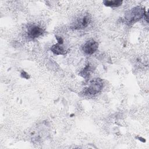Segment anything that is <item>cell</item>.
I'll return each instance as SVG.
<instances>
[{"mask_svg":"<svg viewBox=\"0 0 149 149\" xmlns=\"http://www.w3.org/2000/svg\"><path fill=\"white\" fill-rule=\"evenodd\" d=\"M145 10L140 6H136L132 9L125 15L126 19L129 23H133L137 22L145 16Z\"/></svg>","mask_w":149,"mask_h":149,"instance_id":"obj_1","label":"cell"},{"mask_svg":"<svg viewBox=\"0 0 149 149\" xmlns=\"http://www.w3.org/2000/svg\"><path fill=\"white\" fill-rule=\"evenodd\" d=\"M102 87V80L99 78L94 79L90 82L88 86L84 90V92L88 94H95L99 93Z\"/></svg>","mask_w":149,"mask_h":149,"instance_id":"obj_2","label":"cell"},{"mask_svg":"<svg viewBox=\"0 0 149 149\" xmlns=\"http://www.w3.org/2000/svg\"><path fill=\"white\" fill-rule=\"evenodd\" d=\"M98 48V42L93 40H91L87 41L84 44L83 47V50L86 54L88 55H91L97 50Z\"/></svg>","mask_w":149,"mask_h":149,"instance_id":"obj_3","label":"cell"},{"mask_svg":"<svg viewBox=\"0 0 149 149\" xmlns=\"http://www.w3.org/2000/svg\"><path fill=\"white\" fill-rule=\"evenodd\" d=\"M43 32V29L41 27L36 25H31L27 29L28 36L31 38L38 37L42 34Z\"/></svg>","mask_w":149,"mask_h":149,"instance_id":"obj_4","label":"cell"},{"mask_svg":"<svg viewBox=\"0 0 149 149\" xmlns=\"http://www.w3.org/2000/svg\"><path fill=\"white\" fill-rule=\"evenodd\" d=\"M90 22V17L86 15L82 17L79 18L74 24L72 27L74 29H80L86 27Z\"/></svg>","mask_w":149,"mask_h":149,"instance_id":"obj_5","label":"cell"},{"mask_svg":"<svg viewBox=\"0 0 149 149\" xmlns=\"http://www.w3.org/2000/svg\"><path fill=\"white\" fill-rule=\"evenodd\" d=\"M51 51L56 55H64L66 53V49L62 46V44L57 43L53 45L51 48Z\"/></svg>","mask_w":149,"mask_h":149,"instance_id":"obj_6","label":"cell"},{"mask_svg":"<svg viewBox=\"0 0 149 149\" xmlns=\"http://www.w3.org/2000/svg\"><path fill=\"white\" fill-rule=\"evenodd\" d=\"M123 1L120 0H113V1H103L104 4L107 6L109 7H118L120 6Z\"/></svg>","mask_w":149,"mask_h":149,"instance_id":"obj_7","label":"cell"},{"mask_svg":"<svg viewBox=\"0 0 149 149\" xmlns=\"http://www.w3.org/2000/svg\"><path fill=\"white\" fill-rule=\"evenodd\" d=\"M90 65H88L87 66H86L85 67V68L82 70V72L80 73L81 75L84 77V78H87L88 77L89 74H90Z\"/></svg>","mask_w":149,"mask_h":149,"instance_id":"obj_8","label":"cell"},{"mask_svg":"<svg viewBox=\"0 0 149 149\" xmlns=\"http://www.w3.org/2000/svg\"><path fill=\"white\" fill-rule=\"evenodd\" d=\"M56 40H57V41H58V43L61 44H63V40L62 39V37L56 36Z\"/></svg>","mask_w":149,"mask_h":149,"instance_id":"obj_9","label":"cell"},{"mask_svg":"<svg viewBox=\"0 0 149 149\" xmlns=\"http://www.w3.org/2000/svg\"><path fill=\"white\" fill-rule=\"evenodd\" d=\"M21 76H22V77H23V78H26V79H28L29 77V75H28V74L26 73V72H22V73H21Z\"/></svg>","mask_w":149,"mask_h":149,"instance_id":"obj_10","label":"cell"}]
</instances>
